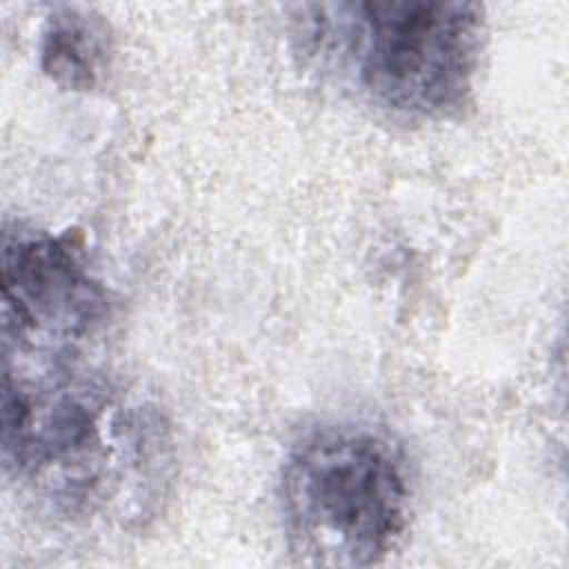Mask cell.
<instances>
[{"instance_id": "obj_1", "label": "cell", "mask_w": 569, "mask_h": 569, "mask_svg": "<svg viewBox=\"0 0 569 569\" xmlns=\"http://www.w3.org/2000/svg\"><path fill=\"white\" fill-rule=\"evenodd\" d=\"M302 38L378 109L409 120L458 111L485 38L480 4L365 0L302 7Z\"/></svg>"}, {"instance_id": "obj_2", "label": "cell", "mask_w": 569, "mask_h": 569, "mask_svg": "<svg viewBox=\"0 0 569 569\" xmlns=\"http://www.w3.org/2000/svg\"><path fill=\"white\" fill-rule=\"evenodd\" d=\"M280 505L291 553L305 565H380L402 540L411 485L400 447L358 425L327 427L289 456Z\"/></svg>"}, {"instance_id": "obj_3", "label": "cell", "mask_w": 569, "mask_h": 569, "mask_svg": "<svg viewBox=\"0 0 569 569\" xmlns=\"http://www.w3.org/2000/svg\"><path fill=\"white\" fill-rule=\"evenodd\" d=\"M102 385L60 369H4L2 460L69 513L91 511L142 445Z\"/></svg>"}, {"instance_id": "obj_4", "label": "cell", "mask_w": 569, "mask_h": 569, "mask_svg": "<svg viewBox=\"0 0 569 569\" xmlns=\"http://www.w3.org/2000/svg\"><path fill=\"white\" fill-rule=\"evenodd\" d=\"M2 356L11 369L69 367L102 327L109 302L69 238L4 227Z\"/></svg>"}, {"instance_id": "obj_5", "label": "cell", "mask_w": 569, "mask_h": 569, "mask_svg": "<svg viewBox=\"0 0 569 569\" xmlns=\"http://www.w3.org/2000/svg\"><path fill=\"white\" fill-rule=\"evenodd\" d=\"M111 58L107 22L80 7H58L44 22L40 67L58 87L91 91L100 84Z\"/></svg>"}]
</instances>
